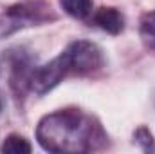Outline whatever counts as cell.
<instances>
[{"label":"cell","mask_w":155,"mask_h":154,"mask_svg":"<svg viewBox=\"0 0 155 154\" xmlns=\"http://www.w3.org/2000/svg\"><path fill=\"white\" fill-rule=\"evenodd\" d=\"M65 56L69 60L71 71H74L78 75H88V73L99 69L103 64L99 47L90 42H83V40L71 44L65 49Z\"/></svg>","instance_id":"2"},{"label":"cell","mask_w":155,"mask_h":154,"mask_svg":"<svg viewBox=\"0 0 155 154\" xmlns=\"http://www.w3.org/2000/svg\"><path fill=\"white\" fill-rule=\"evenodd\" d=\"M71 71L69 60L65 56V53H61L60 56H56L54 60H51L49 64L41 65L40 69L35 71V75L31 78V85L35 89V93L38 94H45L47 91H51L52 87H56L65 75Z\"/></svg>","instance_id":"3"},{"label":"cell","mask_w":155,"mask_h":154,"mask_svg":"<svg viewBox=\"0 0 155 154\" xmlns=\"http://www.w3.org/2000/svg\"><path fill=\"white\" fill-rule=\"evenodd\" d=\"M135 140H137V143L144 149V151H155V143H153V136H152V132L146 129V127H139L137 131H135Z\"/></svg>","instance_id":"8"},{"label":"cell","mask_w":155,"mask_h":154,"mask_svg":"<svg viewBox=\"0 0 155 154\" xmlns=\"http://www.w3.org/2000/svg\"><path fill=\"white\" fill-rule=\"evenodd\" d=\"M94 22H96V26H99L103 31H107L110 35H119L124 29V16L114 7L97 9L94 15Z\"/></svg>","instance_id":"4"},{"label":"cell","mask_w":155,"mask_h":154,"mask_svg":"<svg viewBox=\"0 0 155 154\" xmlns=\"http://www.w3.org/2000/svg\"><path fill=\"white\" fill-rule=\"evenodd\" d=\"M61 7L76 18H85L92 11V0H60Z\"/></svg>","instance_id":"5"},{"label":"cell","mask_w":155,"mask_h":154,"mask_svg":"<svg viewBox=\"0 0 155 154\" xmlns=\"http://www.w3.org/2000/svg\"><path fill=\"white\" fill-rule=\"evenodd\" d=\"M99 127L79 111H60L41 118L36 129L40 145L49 152H83L94 149L103 140Z\"/></svg>","instance_id":"1"},{"label":"cell","mask_w":155,"mask_h":154,"mask_svg":"<svg viewBox=\"0 0 155 154\" xmlns=\"http://www.w3.org/2000/svg\"><path fill=\"white\" fill-rule=\"evenodd\" d=\"M141 38L148 47L155 49V11L146 13L141 18Z\"/></svg>","instance_id":"7"},{"label":"cell","mask_w":155,"mask_h":154,"mask_svg":"<svg viewBox=\"0 0 155 154\" xmlns=\"http://www.w3.org/2000/svg\"><path fill=\"white\" fill-rule=\"evenodd\" d=\"M2 151L7 154H29L31 152V143L20 134H11L5 138Z\"/></svg>","instance_id":"6"}]
</instances>
